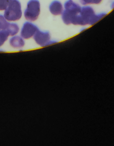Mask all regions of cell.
Masks as SVG:
<instances>
[{"label":"cell","mask_w":114,"mask_h":146,"mask_svg":"<svg viewBox=\"0 0 114 146\" xmlns=\"http://www.w3.org/2000/svg\"><path fill=\"white\" fill-rule=\"evenodd\" d=\"M80 15L82 18L85 25H92L98 22L106 15L104 13L96 14L94 9L90 6H84L81 8Z\"/></svg>","instance_id":"6da1fadb"},{"label":"cell","mask_w":114,"mask_h":146,"mask_svg":"<svg viewBox=\"0 0 114 146\" xmlns=\"http://www.w3.org/2000/svg\"><path fill=\"white\" fill-rule=\"evenodd\" d=\"M22 16L21 3L18 0H12L5 10L4 17L8 21L19 20Z\"/></svg>","instance_id":"7a4b0ae2"},{"label":"cell","mask_w":114,"mask_h":146,"mask_svg":"<svg viewBox=\"0 0 114 146\" xmlns=\"http://www.w3.org/2000/svg\"><path fill=\"white\" fill-rule=\"evenodd\" d=\"M40 13V3L38 0H30L27 4L24 12L26 19L35 21L38 19Z\"/></svg>","instance_id":"3957f363"},{"label":"cell","mask_w":114,"mask_h":146,"mask_svg":"<svg viewBox=\"0 0 114 146\" xmlns=\"http://www.w3.org/2000/svg\"><path fill=\"white\" fill-rule=\"evenodd\" d=\"M34 39L38 45L42 47L46 46L57 43L50 40V35L49 32H42L38 30L34 36Z\"/></svg>","instance_id":"277c9868"},{"label":"cell","mask_w":114,"mask_h":146,"mask_svg":"<svg viewBox=\"0 0 114 146\" xmlns=\"http://www.w3.org/2000/svg\"><path fill=\"white\" fill-rule=\"evenodd\" d=\"M38 30V28L37 26L32 23L27 22L24 24L21 35L22 38L27 39L34 36Z\"/></svg>","instance_id":"5b68a950"},{"label":"cell","mask_w":114,"mask_h":146,"mask_svg":"<svg viewBox=\"0 0 114 146\" xmlns=\"http://www.w3.org/2000/svg\"><path fill=\"white\" fill-rule=\"evenodd\" d=\"M49 10L50 12L54 15H59L63 12V6L60 1H54L50 4Z\"/></svg>","instance_id":"8992f818"},{"label":"cell","mask_w":114,"mask_h":146,"mask_svg":"<svg viewBox=\"0 0 114 146\" xmlns=\"http://www.w3.org/2000/svg\"><path fill=\"white\" fill-rule=\"evenodd\" d=\"M64 8L66 10L73 12L76 14H80L81 8L72 0H68L64 4Z\"/></svg>","instance_id":"52a82bcc"},{"label":"cell","mask_w":114,"mask_h":146,"mask_svg":"<svg viewBox=\"0 0 114 146\" xmlns=\"http://www.w3.org/2000/svg\"><path fill=\"white\" fill-rule=\"evenodd\" d=\"M9 43L13 48H21L24 46L25 43L22 38L19 36H15L10 39Z\"/></svg>","instance_id":"ba28073f"},{"label":"cell","mask_w":114,"mask_h":146,"mask_svg":"<svg viewBox=\"0 0 114 146\" xmlns=\"http://www.w3.org/2000/svg\"><path fill=\"white\" fill-rule=\"evenodd\" d=\"M5 30L8 32L9 36H13L15 35L18 33L19 31V28L17 24L9 23L7 28Z\"/></svg>","instance_id":"9c48e42d"},{"label":"cell","mask_w":114,"mask_h":146,"mask_svg":"<svg viewBox=\"0 0 114 146\" xmlns=\"http://www.w3.org/2000/svg\"><path fill=\"white\" fill-rule=\"evenodd\" d=\"M9 35L6 30L0 31V47L7 40Z\"/></svg>","instance_id":"30bf717a"},{"label":"cell","mask_w":114,"mask_h":146,"mask_svg":"<svg viewBox=\"0 0 114 146\" xmlns=\"http://www.w3.org/2000/svg\"><path fill=\"white\" fill-rule=\"evenodd\" d=\"M9 23L6 21L4 17L0 15V31L5 30L7 28Z\"/></svg>","instance_id":"8fae6325"},{"label":"cell","mask_w":114,"mask_h":146,"mask_svg":"<svg viewBox=\"0 0 114 146\" xmlns=\"http://www.w3.org/2000/svg\"><path fill=\"white\" fill-rule=\"evenodd\" d=\"M102 0H80L81 3L84 5L89 4H99Z\"/></svg>","instance_id":"7c38bea8"},{"label":"cell","mask_w":114,"mask_h":146,"mask_svg":"<svg viewBox=\"0 0 114 146\" xmlns=\"http://www.w3.org/2000/svg\"><path fill=\"white\" fill-rule=\"evenodd\" d=\"M12 0H0V10H5Z\"/></svg>","instance_id":"4fadbf2b"},{"label":"cell","mask_w":114,"mask_h":146,"mask_svg":"<svg viewBox=\"0 0 114 146\" xmlns=\"http://www.w3.org/2000/svg\"><path fill=\"white\" fill-rule=\"evenodd\" d=\"M111 8L112 9L114 8V1H113L111 4Z\"/></svg>","instance_id":"5bb4252c"}]
</instances>
